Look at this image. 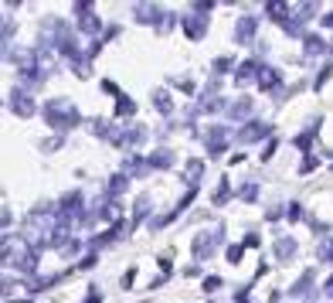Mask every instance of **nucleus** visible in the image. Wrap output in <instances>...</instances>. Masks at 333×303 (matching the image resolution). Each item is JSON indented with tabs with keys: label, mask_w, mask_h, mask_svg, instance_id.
<instances>
[{
	"label": "nucleus",
	"mask_w": 333,
	"mask_h": 303,
	"mask_svg": "<svg viewBox=\"0 0 333 303\" xmlns=\"http://www.w3.org/2000/svg\"><path fill=\"white\" fill-rule=\"evenodd\" d=\"M224 147H228V130H224V126H214V130L207 133V150L224 153Z\"/></svg>",
	"instance_id": "nucleus-5"
},
{
	"label": "nucleus",
	"mask_w": 333,
	"mask_h": 303,
	"mask_svg": "<svg viewBox=\"0 0 333 303\" xmlns=\"http://www.w3.org/2000/svg\"><path fill=\"white\" fill-rule=\"evenodd\" d=\"M313 137H316V130H306L303 137H296V147H303V150H306V147L313 143Z\"/></svg>",
	"instance_id": "nucleus-26"
},
{
	"label": "nucleus",
	"mask_w": 333,
	"mask_h": 303,
	"mask_svg": "<svg viewBox=\"0 0 333 303\" xmlns=\"http://www.w3.org/2000/svg\"><path fill=\"white\" fill-rule=\"evenodd\" d=\"M310 283H313V269H310V273H303V280H299V283H296V286H292V293H296V297H299V293H303V290H306V286H310Z\"/></svg>",
	"instance_id": "nucleus-25"
},
{
	"label": "nucleus",
	"mask_w": 333,
	"mask_h": 303,
	"mask_svg": "<svg viewBox=\"0 0 333 303\" xmlns=\"http://www.w3.org/2000/svg\"><path fill=\"white\" fill-rule=\"evenodd\" d=\"M259 85L262 89H279V72L275 69H262L259 72Z\"/></svg>",
	"instance_id": "nucleus-14"
},
{
	"label": "nucleus",
	"mask_w": 333,
	"mask_h": 303,
	"mask_svg": "<svg viewBox=\"0 0 333 303\" xmlns=\"http://www.w3.org/2000/svg\"><path fill=\"white\" fill-rule=\"evenodd\" d=\"M292 252H296V238H279V242H275V256H279V259H289Z\"/></svg>",
	"instance_id": "nucleus-15"
},
{
	"label": "nucleus",
	"mask_w": 333,
	"mask_h": 303,
	"mask_svg": "<svg viewBox=\"0 0 333 303\" xmlns=\"http://www.w3.org/2000/svg\"><path fill=\"white\" fill-rule=\"evenodd\" d=\"M218 286H221V280H218V276H207V280H204V293H214Z\"/></svg>",
	"instance_id": "nucleus-28"
},
{
	"label": "nucleus",
	"mask_w": 333,
	"mask_h": 303,
	"mask_svg": "<svg viewBox=\"0 0 333 303\" xmlns=\"http://www.w3.org/2000/svg\"><path fill=\"white\" fill-rule=\"evenodd\" d=\"M153 106H156V113H163V116L174 109V102H170V95H167V92H153Z\"/></svg>",
	"instance_id": "nucleus-16"
},
{
	"label": "nucleus",
	"mask_w": 333,
	"mask_h": 303,
	"mask_svg": "<svg viewBox=\"0 0 333 303\" xmlns=\"http://www.w3.org/2000/svg\"><path fill=\"white\" fill-rule=\"evenodd\" d=\"M170 163H174L170 150H156L153 157H150V167H170Z\"/></svg>",
	"instance_id": "nucleus-17"
},
{
	"label": "nucleus",
	"mask_w": 333,
	"mask_h": 303,
	"mask_svg": "<svg viewBox=\"0 0 333 303\" xmlns=\"http://www.w3.org/2000/svg\"><path fill=\"white\" fill-rule=\"evenodd\" d=\"M89 293H92V297H89L85 303H102V297H99V290H89Z\"/></svg>",
	"instance_id": "nucleus-34"
},
{
	"label": "nucleus",
	"mask_w": 333,
	"mask_h": 303,
	"mask_svg": "<svg viewBox=\"0 0 333 303\" xmlns=\"http://www.w3.org/2000/svg\"><path fill=\"white\" fill-rule=\"evenodd\" d=\"M146 167H150V163H143L136 153L130 157V160H126V174H136V177H139V174H146Z\"/></svg>",
	"instance_id": "nucleus-18"
},
{
	"label": "nucleus",
	"mask_w": 333,
	"mask_h": 303,
	"mask_svg": "<svg viewBox=\"0 0 333 303\" xmlns=\"http://www.w3.org/2000/svg\"><path fill=\"white\" fill-rule=\"evenodd\" d=\"M146 208H150V198H146V194H143V198H139V201H136V215H133V222H130V225H139V222H143V215H146Z\"/></svg>",
	"instance_id": "nucleus-20"
},
{
	"label": "nucleus",
	"mask_w": 333,
	"mask_h": 303,
	"mask_svg": "<svg viewBox=\"0 0 333 303\" xmlns=\"http://www.w3.org/2000/svg\"><path fill=\"white\" fill-rule=\"evenodd\" d=\"M228 194H231V187H228V181H221V187H218V194H214V205H224Z\"/></svg>",
	"instance_id": "nucleus-24"
},
{
	"label": "nucleus",
	"mask_w": 333,
	"mask_h": 303,
	"mask_svg": "<svg viewBox=\"0 0 333 303\" xmlns=\"http://www.w3.org/2000/svg\"><path fill=\"white\" fill-rule=\"evenodd\" d=\"M221 235H224V228H218L214 235H207V232L198 235V238H194V256H198V259H207V256L214 252V245L221 242Z\"/></svg>",
	"instance_id": "nucleus-3"
},
{
	"label": "nucleus",
	"mask_w": 333,
	"mask_h": 303,
	"mask_svg": "<svg viewBox=\"0 0 333 303\" xmlns=\"http://www.w3.org/2000/svg\"><path fill=\"white\" fill-rule=\"evenodd\" d=\"M262 137H268L266 123H248V126L238 133V143H252V140H262Z\"/></svg>",
	"instance_id": "nucleus-6"
},
{
	"label": "nucleus",
	"mask_w": 333,
	"mask_h": 303,
	"mask_svg": "<svg viewBox=\"0 0 333 303\" xmlns=\"http://www.w3.org/2000/svg\"><path fill=\"white\" fill-rule=\"evenodd\" d=\"M272 153H275V140H268V147H266V150H262V160H268Z\"/></svg>",
	"instance_id": "nucleus-33"
},
{
	"label": "nucleus",
	"mask_w": 333,
	"mask_h": 303,
	"mask_svg": "<svg viewBox=\"0 0 333 303\" xmlns=\"http://www.w3.org/2000/svg\"><path fill=\"white\" fill-rule=\"evenodd\" d=\"M320 259L333 262V242H323V245H320Z\"/></svg>",
	"instance_id": "nucleus-27"
},
{
	"label": "nucleus",
	"mask_w": 333,
	"mask_h": 303,
	"mask_svg": "<svg viewBox=\"0 0 333 303\" xmlns=\"http://www.w3.org/2000/svg\"><path fill=\"white\" fill-rule=\"evenodd\" d=\"M255 72H262L259 69V62H245V65H238V72H235V82L242 85V82H252V75Z\"/></svg>",
	"instance_id": "nucleus-10"
},
{
	"label": "nucleus",
	"mask_w": 333,
	"mask_h": 303,
	"mask_svg": "<svg viewBox=\"0 0 333 303\" xmlns=\"http://www.w3.org/2000/svg\"><path fill=\"white\" fill-rule=\"evenodd\" d=\"M10 303H31V300H10Z\"/></svg>",
	"instance_id": "nucleus-36"
},
{
	"label": "nucleus",
	"mask_w": 333,
	"mask_h": 303,
	"mask_svg": "<svg viewBox=\"0 0 333 303\" xmlns=\"http://www.w3.org/2000/svg\"><path fill=\"white\" fill-rule=\"evenodd\" d=\"M204 27H207V24H204V14H187V17H184V31H187V38H200Z\"/></svg>",
	"instance_id": "nucleus-7"
},
{
	"label": "nucleus",
	"mask_w": 333,
	"mask_h": 303,
	"mask_svg": "<svg viewBox=\"0 0 333 303\" xmlns=\"http://www.w3.org/2000/svg\"><path fill=\"white\" fill-rule=\"evenodd\" d=\"M303 45H306V51H310V55H320V51H327V48H330L320 34H306V38H303Z\"/></svg>",
	"instance_id": "nucleus-12"
},
{
	"label": "nucleus",
	"mask_w": 333,
	"mask_h": 303,
	"mask_svg": "<svg viewBox=\"0 0 333 303\" xmlns=\"http://www.w3.org/2000/svg\"><path fill=\"white\" fill-rule=\"evenodd\" d=\"M228 113H231V119H242V116H248V113H252V99H242V102H238V106H231Z\"/></svg>",
	"instance_id": "nucleus-19"
},
{
	"label": "nucleus",
	"mask_w": 333,
	"mask_h": 303,
	"mask_svg": "<svg viewBox=\"0 0 333 303\" xmlns=\"http://www.w3.org/2000/svg\"><path fill=\"white\" fill-rule=\"evenodd\" d=\"M133 14H136V21H143V24H153V21L160 17V10H156V7H150V3H136Z\"/></svg>",
	"instance_id": "nucleus-9"
},
{
	"label": "nucleus",
	"mask_w": 333,
	"mask_h": 303,
	"mask_svg": "<svg viewBox=\"0 0 333 303\" xmlns=\"http://www.w3.org/2000/svg\"><path fill=\"white\" fill-rule=\"evenodd\" d=\"M255 24H259L255 17H242V21H238V27H235V38H238V41H252Z\"/></svg>",
	"instance_id": "nucleus-8"
},
{
	"label": "nucleus",
	"mask_w": 333,
	"mask_h": 303,
	"mask_svg": "<svg viewBox=\"0 0 333 303\" xmlns=\"http://www.w3.org/2000/svg\"><path fill=\"white\" fill-rule=\"evenodd\" d=\"M289 218H292V222L303 218V208H299V205H289Z\"/></svg>",
	"instance_id": "nucleus-31"
},
{
	"label": "nucleus",
	"mask_w": 333,
	"mask_h": 303,
	"mask_svg": "<svg viewBox=\"0 0 333 303\" xmlns=\"http://www.w3.org/2000/svg\"><path fill=\"white\" fill-rule=\"evenodd\" d=\"M242 198H245V201H255V198H259V181H248V184L242 187Z\"/></svg>",
	"instance_id": "nucleus-22"
},
{
	"label": "nucleus",
	"mask_w": 333,
	"mask_h": 303,
	"mask_svg": "<svg viewBox=\"0 0 333 303\" xmlns=\"http://www.w3.org/2000/svg\"><path fill=\"white\" fill-rule=\"evenodd\" d=\"M92 266H95V256H85V259L78 262V269H92Z\"/></svg>",
	"instance_id": "nucleus-32"
},
{
	"label": "nucleus",
	"mask_w": 333,
	"mask_h": 303,
	"mask_svg": "<svg viewBox=\"0 0 333 303\" xmlns=\"http://www.w3.org/2000/svg\"><path fill=\"white\" fill-rule=\"evenodd\" d=\"M214 69H218V72H228V69H231V58H218V65H214Z\"/></svg>",
	"instance_id": "nucleus-30"
},
{
	"label": "nucleus",
	"mask_w": 333,
	"mask_h": 303,
	"mask_svg": "<svg viewBox=\"0 0 333 303\" xmlns=\"http://www.w3.org/2000/svg\"><path fill=\"white\" fill-rule=\"evenodd\" d=\"M7 102H10V109H14L17 116H34V102H31V95H27L24 89H14V92L7 95Z\"/></svg>",
	"instance_id": "nucleus-2"
},
{
	"label": "nucleus",
	"mask_w": 333,
	"mask_h": 303,
	"mask_svg": "<svg viewBox=\"0 0 333 303\" xmlns=\"http://www.w3.org/2000/svg\"><path fill=\"white\" fill-rule=\"evenodd\" d=\"M116 109H119V116H130V113L136 109V102L130 99V95H119V106H116Z\"/></svg>",
	"instance_id": "nucleus-23"
},
{
	"label": "nucleus",
	"mask_w": 333,
	"mask_h": 303,
	"mask_svg": "<svg viewBox=\"0 0 333 303\" xmlns=\"http://www.w3.org/2000/svg\"><path fill=\"white\" fill-rule=\"evenodd\" d=\"M44 119H48L51 130H71V126L78 123V109H75L68 99H55V102L44 106Z\"/></svg>",
	"instance_id": "nucleus-1"
},
{
	"label": "nucleus",
	"mask_w": 333,
	"mask_h": 303,
	"mask_svg": "<svg viewBox=\"0 0 333 303\" xmlns=\"http://www.w3.org/2000/svg\"><path fill=\"white\" fill-rule=\"evenodd\" d=\"M200 170H204V163H200V160H191V163L184 167V181H187L191 187H198V181H200Z\"/></svg>",
	"instance_id": "nucleus-11"
},
{
	"label": "nucleus",
	"mask_w": 333,
	"mask_h": 303,
	"mask_svg": "<svg viewBox=\"0 0 333 303\" xmlns=\"http://www.w3.org/2000/svg\"><path fill=\"white\" fill-rule=\"evenodd\" d=\"M228 259L238 262V259H242V245H231V249H228Z\"/></svg>",
	"instance_id": "nucleus-29"
},
{
	"label": "nucleus",
	"mask_w": 333,
	"mask_h": 303,
	"mask_svg": "<svg viewBox=\"0 0 333 303\" xmlns=\"http://www.w3.org/2000/svg\"><path fill=\"white\" fill-rule=\"evenodd\" d=\"M123 191H126V174L109 177V194H123Z\"/></svg>",
	"instance_id": "nucleus-21"
},
{
	"label": "nucleus",
	"mask_w": 333,
	"mask_h": 303,
	"mask_svg": "<svg viewBox=\"0 0 333 303\" xmlns=\"http://www.w3.org/2000/svg\"><path fill=\"white\" fill-rule=\"evenodd\" d=\"M323 24H327V27H333V14H327V17H323Z\"/></svg>",
	"instance_id": "nucleus-35"
},
{
	"label": "nucleus",
	"mask_w": 333,
	"mask_h": 303,
	"mask_svg": "<svg viewBox=\"0 0 333 303\" xmlns=\"http://www.w3.org/2000/svg\"><path fill=\"white\" fill-rule=\"evenodd\" d=\"M266 14L282 21V24H289V3H266Z\"/></svg>",
	"instance_id": "nucleus-13"
},
{
	"label": "nucleus",
	"mask_w": 333,
	"mask_h": 303,
	"mask_svg": "<svg viewBox=\"0 0 333 303\" xmlns=\"http://www.w3.org/2000/svg\"><path fill=\"white\" fill-rule=\"evenodd\" d=\"M75 14H78V27H82V31H89V34L99 31V17H95V10H92V3H75Z\"/></svg>",
	"instance_id": "nucleus-4"
}]
</instances>
